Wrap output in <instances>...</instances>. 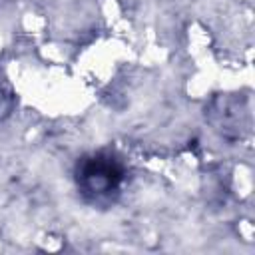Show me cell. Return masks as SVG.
<instances>
[{"instance_id":"obj_1","label":"cell","mask_w":255,"mask_h":255,"mask_svg":"<svg viewBox=\"0 0 255 255\" xmlns=\"http://www.w3.org/2000/svg\"><path fill=\"white\" fill-rule=\"evenodd\" d=\"M126 183V165L112 151L84 155L76 163V185L92 205H112Z\"/></svg>"}]
</instances>
